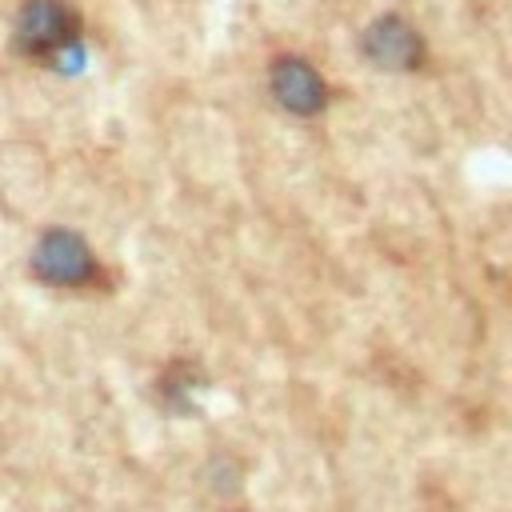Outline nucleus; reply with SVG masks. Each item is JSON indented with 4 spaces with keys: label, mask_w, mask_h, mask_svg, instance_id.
<instances>
[{
    "label": "nucleus",
    "mask_w": 512,
    "mask_h": 512,
    "mask_svg": "<svg viewBox=\"0 0 512 512\" xmlns=\"http://www.w3.org/2000/svg\"><path fill=\"white\" fill-rule=\"evenodd\" d=\"M360 60L384 76H416L428 68L432 48L428 36L416 28V20H408L404 12H376L360 36H356Z\"/></svg>",
    "instance_id": "1"
},
{
    "label": "nucleus",
    "mask_w": 512,
    "mask_h": 512,
    "mask_svg": "<svg viewBox=\"0 0 512 512\" xmlns=\"http://www.w3.org/2000/svg\"><path fill=\"white\" fill-rule=\"evenodd\" d=\"M264 84H268L272 104L296 120H316L332 104V84L324 68L300 52H276L264 68Z\"/></svg>",
    "instance_id": "2"
},
{
    "label": "nucleus",
    "mask_w": 512,
    "mask_h": 512,
    "mask_svg": "<svg viewBox=\"0 0 512 512\" xmlns=\"http://www.w3.org/2000/svg\"><path fill=\"white\" fill-rule=\"evenodd\" d=\"M28 268L36 280L52 284V288H88L100 276V260L92 256L88 240L76 228H48L40 232Z\"/></svg>",
    "instance_id": "3"
},
{
    "label": "nucleus",
    "mask_w": 512,
    "mask_h": 512,
    "mask_svg": "<svg viewBox=\"0 0 512 512\" xmlns=\"http://www.w3.org/2000/svg\"><path fill=\"white\" fill-rule=\"evenodd\" d=\"M76 28L80 20L68 0H24L16 12V40L32 56L60 52L64 44L76 40Z\"/></svg>",
    "instance_id": "4"
}]
</instances>
